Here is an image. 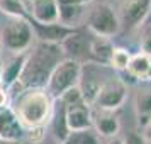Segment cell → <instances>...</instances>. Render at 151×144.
Masks as SVG:
<instances>
[{
  "label": "cell",
  "instance_id": "obj_30",
  "mask_svg": "<svg viewBox=\"0 0 151 144\" xmlns=\"http://www.w3.org/2000/svg\"><path fill=\"white\" fill-rule=\"evenodd\" d=\"M0 51H2V42H0Z\"/></svg>",
  "mask_w": 151,
  "mask_h": 144
},
{
  "label": "cell",
  "instance_id": "obj_20",
  "mask_svg": "<svg viewBox=\"0 0 151 144\" xmlns=\"http://www.w3.org/2000/svg\"><path fill=\"white\" fill-rule=\"evenodd\" d=\"M63 144H100V143H99L97 132H93L92 129H87V130L70 132L68 137H66V141Z\"/></svg>",
  "mask_w": 151,
  "mask_h": 144
},
{
  "label": "cell",
  "instance_id": "obj_7",
  "mask_svg": "<svg viewBox=\"0 0 151 144\" xmlns=\"http://www.w3.org/2000/svg\"><path fill=\"white\" fill-rule=\"evenodd\" d=\"M90 39L92 37H88L83 31L75 29L60 44L65 58L66 59H73V61L80 63V64L90 63Z\"/></svg>",
  "mask_w": 151,
  "mask_h": 144
},
{
  "label": "cell",
  "instance_id": "obj_21",
  "mask_svg": "<svg viewBox=\"0 0 151 144\" xmlns=\"http://www.w3.org/2000/svg\"><path fill=\"white\" fill-rule=\"evenodd\" d=\"M131 58H132V56L129 54V51H127V49L114 48L112 56H110L109 66H110V68H114V69H117V71H126L127 66H129V63H131Z\"/></svg>",
  "mask_w": 151,
  "mask_h": 144
},
{
  "label": "cell",
  "instance_id": "obj_5",
  "mask_svg": "<svg viewBox=\"0 0 151 144\" xmlns=\"http://www.w3.org/2000/svg\"><path fill=\"white\" fill-rule=\"evenodd\" d=\"M87 27L90 29V32L93 36L110 39L121 29L119 15L109 4H99L88 12Z\"/></svg>",
  "mask_w": 151,
  "mask_h": 144
},
{
  "label": "cell",
  "instance_id": "obj_22",
  "mask_svg": "<svg viewBox=\"0 0 151 144\" xmlns=\"http://www.w3.org/2000/svg\"><path fill=\"white\" fill-rule=\"evenodd\" d=\"M139 48H141V53H143V54L151 58V26H146V27L141 31Z\"/></svg>",
  "mask_w": 151,
  "mask_h": 144
},
{
  "label": "cell",
  "instance_id": "obj_8",
  "mask_svg": "<svg viewBox=\"0 0 151 144\" xmlns=\"http://www.w3.org/2000/svg\"><path fill=\"white\" fill-rule=\"evenodd\" d=\"M151 10V0H124L119 9L121 27L132 29L141 26Z\"/></svg>",
  "mask_w": 151,
  "mask_h": 144
},
{
  "label": "cell",
  "instance_id": "obj_24",
  "mask_svg": "<svg viewBox=\"0 0 151 144\" xmlns=\"http://www.w3.org/2000/svg\"><path fill=\"white\" fill-rule=\"evenodd\" d=\"M7 107H9V92L7 88L0 87V110L7 109Z\"/></svg>",
  "mask_w": 151,
  "mask_h": 144
},
{
  "label": "cell",
  "instance_id": "obj_26",
  "mask_svg": "<svg viewBox=\"0 0 151 144\" xmlns=\"http://www.w3.org/2000/svg\"><path fill=\"white\" fill-rule=\"evenodd\" d=\"M0 144H22L21 141H12V139H0Z\"/></svg>",
  "mask_w": 151,
  "mask_h": 144
},
{
  "label": "cell",
  "instance_id": "obj_19",
  "mask_svg": "<svg viewBox=\"0 0 151 144\" xmlns=\"http://www.w3.org/2000/svg\"><path fill=\"white\" fill-rule=\"evenodd\" d=\"M0 10L10 19H27L29 10L24 5V0H0Z\"/></svg>",
  "mask_w": 151,
  "mask_h": 144
},
{
  "label": "cell",
  "instance_id": "obj_18",
  "mask_svg": "<svg viewBox=\"0 0 151 144\" xmlns=\"http://www.w3.org/2000/svg\"><path fill=\"white\" fill-rule=\"evenodd\" d=\"M150 66H151V58L143 54V53H139V54H134L131 58V63H129V66H127L126 71H127L132 78H137V80L144 82Z\"/></svg>",
  "mask_w": 151,
  "mask_h": 144
},
{
  "label": "cell",
  "instance_id": "obj_29",
  "mask_svg": "<svg viewBox=\"0 0 151 144\" xmlns=\"http://www.w3.org/2000/svg\"><path fill=\"white\" fill-rule=\"evenodd\" d=\"M80 2H82L83 5H87V4H90V2H92V0H80Z\"/></svg>",
  "mask_w": 151,
  "mask_h": 144
},
{
  "label": "cell",
  "instance_id": "obj_1",
  "mask_svg": "<svg viewBox=\"0 0 151 144\" xmlns=\"http://www.w3.org/2000/svg\"><path fill=\"white\" fill-rule=\"evenodd\" d=\"M65 59V54L60 44L37 41L32 51L27 53L26 64L22 69V75L17 85H21L22 90L26 88H46L51 73L55 68Z\"/></svg>",
  "mask_w": 151,
  "mask_h": 144
},
{
  "label": "cell",
  "instance_id": "obj_23",
  "mask_svg": "<svg viewBox=\"0 0 151 144\" xmlns=\"http://www.w3.org/2000/svg\"><path fill=\"white\" fill-rule=\"evenodd\" d=\"M122 141L124 144H148L146 139L143 137V134H137V132H129Z\"/></svg>",
  "mask_w": 151,
  "mask_h": 144
},
{
  "label": "cell",
  "instance_id": "obj_13",
  "mask_svg": "<svg viewBox=\"0 0 151 144\" xmlns=\"http://www.w3.org/2000/svg\"><path fill=\"white\" fill-rule=\"evenodd\" d=\"M22 136H24V127L19 122L12 107L0 110V139L21 141Z\"/></svg>",
  "mask_w": 151,
  "mask_h": 144
},
{
  "label": "cell",
  "instance_id": "obj_10",
  "mask_svg": "<svg viewBox=\"0 0 151 144\" xmlns=\"http://www.w3.org/2000/svg\"><path fill=\"white\" fill-rule=\"evenodd\" d=\"M29 19L37 24H56L60 22V10L56 0H31Z\"/></svg>",
  "mask_w": 151,
  "mask_h": 144
},
{
  "label": "cell",
  "instance_id": "obj_4",
  "mask_svg": "<svg viewBox=\"0 0 151 144\" xmlns=\"http://www.w3.org/2000/svg\"><path fill=\"white\" fill-rule=\"evenodd\" d=\"M32 41H34V32L31 27L29 17L27 19H21V17L10 19L0 34L2 48H5L14 54L27 53V49L32 46Z\"/></svg>",
  "mask_w": 151,
  "mask_h": 144
},
{
  "label": "cell",
  "instance_id": "obj_25",
  "mask_svg": "<svg viewBox=\"0 0 151 144\" xmlns=\"http://www.w3.org/2000/svg\"><path fill=\"white\" fill-rule=\"evenodd\" d=\"M143 137H144V139H146V143H148V144H151V124H148V125L144 127Z\"/></svg>",
  "mask_w": 151,
  "mask_h": 144
},
{
  "label": "cell",
  "instance_id": "obj_3",
  "mask_svg": "<svg viewBox=\"0 0 151 144\" xmlns=\"http://www.w3.org/2000/svg\"><path fill=\"white\" fill-rule=\"evenodd\" d=\"M80 76H82V64L65 58L51 73L48 83H46V92L53 100H58L66 92L76 88L80 85Z\"/></svg>",
  "mask_w": 151,
  "mask_h": 144
},
{
  "label": "cell",
  "instance_id": "obj_12",
  "mask_svg": "<svg viewBox=\"0 0 151 144\" xmlns=\"http://www.w3.org/2000/svg\"><path fill=\"white\" fill-rule=\"evenodd\" d=\"M92 122H93V129H95L97 136L105 137V139H114L119 134L121 124L112 112H102L97 110L95 114H92Z\"/></svg>",
  "mask_w": 151,
  "mask_h": 144
},
{
  "label": "cell",
  "instance_id": "obj_11",
  "mask_svg": "<svg viewBox=\"0 0 151 144\" xmlns=\"http://www.w3.org/2000/svg\"><path fill=\"white\" fill-rule=\"evenodd\" d=\"M26 58H27V53L14 54L4 64H0V87L10 88V87L17 85L19 78L22 75L24 64H26Z\"/></svg>",
  "mask_w": 151,
  "mask_h": 144
},
{
  "label": "cell",
  "instance_id": "obj_14",
  "mask_svg": "<svg viewBox=\"0 0 151 144\" xmlns=\"http://www.w3.org/2000/svg\"><path fill=\"white\" fill-rule=\"evenodd\" d=\"M60 10V24L76 29V24L83 15V5L80 0H56Z\"/></svg>",
  "mask_w": 151,
  "mask_h": 144
},
{
  "label": "cell",
  "instance_id": "obj_6",
  "mask_svg": "<svg viewBox=\"0 0 151 144\" xmlns=\"http://www.w3.org/2000/svg\"><path fill=\"white\" fill-rule=\"evenodd\" d=\"M126 98H127L126 83L121 78L110 76L109 80L100 87L92 105L97 110H102V112H114L126 102Z\"/></svg>",
  "mask_w": 151,
  "mask_h": 144
},
{
  "label": "cell",
  "instance_id": "obj_2",
  "mask_svg": "<svg viewBox=\"0 0 151 144\" xmlns=\"http://www.w3.org/2000/svg\"><path fill=\"white\" fill-rule=\"evenodd\" d=\"M55 100L49 97L46 88H26L15 98L12 110L22 124V127L36 129L46 127L53 114Z\"/></svg>",
  "mask_w": 151,
  "mask_h": 144
},
{
  "label": "cell",
  "instance_id": "obj_9",
  "mask_svg": "<svg viewBox=\"0 0 151 144\" xmlns=\"http://www.w3.org/2000/svg\"><path fill=\"white\" fill-rule=\"evenodd\" d=\"M29 22H31L34 37H37V41H41V42L61 44L63 39L75 31V29L66 27V26H63L60 22H56V24H37V22L31 21V19H29Z\"/></svg>",
  "mask_w": 151,
  "mask_h": 144
},
{
  "label": "cell",
  "instance_id": "obj_17",
  "mask_svg": "<svg viewBox=\"0 0 151 144\" xmlns=\"http://www.w3.org/2000/svg\"><path fill=\"white\" fill-rule=\"evenodd\" d=\"M136 114H137V122L143 129L148 124H151V88L137 93Z\"/></svg>",
  "mask_w": 151,
  "mask_h": 144
},
{
  "label": "cell",
  "instance_id": "obj_31",
  "mask_svg": "<svg viewBox=\"0 0 151 144\" xmlns=\"http://www.w3.org/2000/svg\"><path fill=\"white\" fill-rule=\"evenodd\" d=\"M29 2H31V0H29Z\"/></svg>",
  "mask_w": 151,
  "mask_h": 144
},
{
  "label": "cell",
  "instance_id": "obj_16",
  "mask_svg": "<svg viewBox=\"0 0 151 144\" xmlns=\"http://www.w3.org/2000/svg\"><path fill=\"white\" fill-rule=\"evenodd\" d=\"M112 51H114V44L110 39L99 37V36H93L90 39V63L109 66Z\"/></svg>",
  "mask_w": 151,
  "mask_h": 144
},
{
  "label": "cell",
  "instance_id": "obj_15",
  "mask_svg": "<svg viewBox=\"0 0 151 144\" xmlns=\"http://www.w3.org/2000/svg\"><path fill=\"white\" fill-rule=\"evenodd\" d=\"M49 127H51L53 136L61 144L66 141L70 129H68V124H66V107H65V103L61 100H55L53 114H51V119H49Z\"/></svg>",
  "mask_w": 151,
  "mask_h": 144
},
{
  "label": "cell",
  "instance_id": "obj_28",
  "mask_svg": "<svg viewBox=\"0 0 151 144\" xmlns=\"http://www.w3.org/2000/svg\"><path fill=\"white\" fill-rule=\"evenodd\" d=\"M144 82H151V66H150V69H148V75L144 78Z\"/></svg>",
  "mask_w": 151,
  "mask_h": 144
},
{
  "label": "cell",
  "instance_id": "obj_27",
  "mask_svg": "<svg viewBox=\"0 0 151 144\" xmlns=\"http://www.w3.org/2000/svg\"><path fill=\"white\" fill-rule=\"evenodd\" d=\"M107 144H124V141L121 139V137H114V139H109Z\"/></svg>",
  "mask_w": 151,
  "mask_h": 144
}]
</instances>
